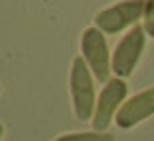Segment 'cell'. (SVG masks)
<instances>
[{
	"mask_svg": "<svg viewBox=\"0 0 154 141\" xmlns=\"http://www.w3.org/2000/svg\"><path fill=\"white\" fill-rule=\"evenodd\" d=\"M71 103H73V111L75 118L86 122V120L94 118V109H96V90H94V75L88 69L86 60L82 56H77L71 64Z\"/></svg>",
	"mask_w": 154,
	"mask_h": 141,
	"instance_id": "1",
	"label": "cell"
},
{
	"mask_svg": "<svg viewBox=\"0 0 154 141\" xmlns=\"http://www.w3.org/2000/svg\"><path fill=\"white\" fill-rule=\"evenodd\" d=\"M146 0H122L118 5H111L96 13L94 26L105 34H120L122 30H131L143 19Z\"/></svg>",
	"mask_w": 154,
	"mask_h": 141,
	"instance_id": "2",
	"label": "cell"
},
{
	"mask_svg": "<svg viewBox=\"0 0 154 141\" xmlns=\"http://www.w3.org/2000/svg\"><path fill=\"white\" fill-rule=\"evenodd\" d=\"M146 36H148L146 28L137 24L120 38V43L116 45L111 54V73L116 77L126 79L128 75H133L135 66L139 64L141 54L146 49Z\"/></svg>",
	"mask_w": 154,
	"mask_h": 141,
	"instance_id": "3",
	"label": "cell"
},
{
	"mask_svg": "<svg viewBox=\"0 0 154 141\" xmlns=\"http://www.w3.org/2000/svg\"><path fill=\"white\" fill-rule=\"evenodd\" d=\"M82 58L86 60L88 69L99 81L107 84L109 81V73H111V54L105 32H101L96 26H90L82 34Z\"/></svg>",
	"mask_w": 154,
	"mask_h": 141,
	"instance_id": "4",
	"label": "cell"
},
{
	"mask_svg": "<svg viewBox=\"0 0 154 141\" xmlns=\"http://www.w3.org/2000/svg\"><path fill=\"white\" fill-rule=\"evenodd\" d=\"M126 92H128V86L120 77H111L105 84L99 100H96V109H94V118H92L94 130L107 133L109 124L116 122V115H118L120 107L126 103Z\"/></svg>",
	"mask_w": 154,
	"mask_h": 141,
	"instance_id": "5",
	"label": "cell"
},
{
	"mask_svg": "<svg viewBox=\"0 0 154 141\" xmlns=\"http://www.w3.org/2000/svg\"><path fill=\"white\" fill-rule=\"evenodd\" d=\"M152 115H154V86L126 98V103L120 107L118 115H116V124L126 130L146 122Z\"/></svg>",
	"mask_w": 154,
	"mask_h": 141,
	"instance_id": "6",
	"label": "cell"
},
{
	"mask_svg": "<svg viewBox=\"0 0 154 141\" xmlns=\"http://www.w3.org/2000/svg\"><path fill=\"white\" fill-rule=\"evenodd\" d=\"M54 141H116L111 133H99V130H86V133H69L60 135Z\"/></svg>",
	"mask_w": 154,
	"mask_h": 141,
	"instance_id": "7",
	"label": "cell"
},
{
	"mask_svg": "<svg viewBox=\"0 0 154 141\" xmlns=\"http://www.w3.org/2000/svg\"><path fill=\"white\" fill-rule=\"evenodd\" d=\"M143 28H146V34L154 38V0H146V13H143Z\"/></svg>",
	"mask_w": 154,
	"mask_h": 141,
	"instance_id": "8",
	"label": "cell"
},
{
	"mask_svg": "<svg viewBox=\"0 0 154 141\" xmlns=\"http://www.w3.org/2000/svg\"><path fill=\"white\" fill-rule=\"evenodd\" d=\"M2 135H5V126L0 124V141H2Z\"/></svg>",
	"mask_w": 154,
	"mask_h": 141,
	"instance_id": "9",
	"label": "cell"
},
{
	"mask_svg": "<svg viewBox=\"0 0 154 141\" xmlns=\"http://www.w3.org/2000/svg\"><path fill=\"white\" fill-rule=\"evenodd\" d=\"M0 92H2V88H0Z\"/></svg>",
	"mask_w": 154,
	"mask_h": 141,
	"instance_id": "10",
	"label": "cell"
}]
</instances>
